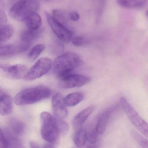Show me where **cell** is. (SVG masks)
Returning a JSON list of instances; mask_svg holds the SVG:
<instances>
[{"instance_id":"obj_26","label":"cell","mask_w":148,"mask_h":148,"mask_svg":"<svg viewBox=\"0 0 148 148\" xmlns=\"http://www.w3.org/2000/svg\"><path fill=\"white\" fill-rule=\"evenodd\" d=\"M133 135L136 141L143 148H148V140L143 138L136 132H133Z\"/></svg>"},{"instance_id":"obj_22","label":"cell","mask_w":148,"mask_h":148,"mask_svg":"<svg viewBox=\"0 0 148 148\" xmlns=\"http://www.w3.org/2000/svg\"><path fill=\"white\" fill-rule=\"evenodd\" d=\"M7 21V16L4 0H0V27L5 25Z\"/></svg>"},{"instance_id":"obj_34","label":"cell","mask_w":148,"mask_h":148,"mask_svg":"<svg viewBox=\"0 0 148 148\" xmlns=\"http://www.w3.org/2000/svg\"><path fill=\"white\" fill-rule=\"evenodd\" d=\"M88 148H93L90 147H88Z\"/></svg>"},{"instance_id":"obj_14","label":"cell","mask_w":148,"mask_h":148,"mask_svg":"<svg viewBox=\"0 0 148 148\" xmlns=\"http://www.w3.org/2000/svg\"><path fill=\"white\" fill-rule=\"evenodd\" d=\"M20 44L17 45H0V56L10 57L23 53Z\"/></svg>"},{"instance_id":"obj_21","label":"cell","mask_w":148,"mask_h":148,"mask_svg":"<svg viewBox=\"0 0 148 148\" xmlns=\"http://www.w3.org/2000/svg\"><path fill=\"white\" fill-rule=\"evenodd\" d=\"M45 49L43 44H38L35 46L29 53L28 57L31 60H35Z\"/></svg>"},{"instance_id":"obj_3","label":"cell","mask_w":148,"mask_h":148,"mask_svg":"<svg viewBox=\"0 0 148 148\" xmlns=\"http://www.w3.org/2000/svg\"><path fill=\"white\" fill-rule=\"evenodd\" d=\"M39 8L37 0H19L10 8L9 14L14 20L24 22L29 15L37 12Z\"/></svg>"},{"instance_id":"obj_8","label":"cell","mask_w":148,"mask_h":148,"mask_svg":"<svg viewBox=\"0 0 148 148\" xmlns=\"http://www.w3.org/2000/svg\"><path fill=\"white\" fill-rule=\"evenodd\" d=\"M90 80L89 77L73 73L59 79V85L64 89L78 88L88 83Z\"/></svg>"},{"instance_id":"obj_10","label":"cell","mask_w":148,"mask_h":148,"mask_svg":"<svg viewBox=\"0 0 148 148\" xmlns=\"http://www.w3.org/2000/svg\"><path fill=\"white\" fill-rule=\"evenodd\" d=\"M63 99V96L61 94L57 93L53 96L52 103L53 116L63 120L67 116L68 110Z\"/></svg>"},{"instance_id":"obj_13","label":"cell","mask_w":148,"mask_h":148,"mask_svg":"<svg viewBox=\"0 0 148 148\" xmlns=\"http://www.w3.org/2000/svg\"><path fill=\"white\" fill-rule=\"evenodd\" d=\"M13 109V99L10 96L5 93L0 97V115H9L12 113Z\"/></svg>"},{"instance_id":"obj_5","label":"cell","mask_w":148,"mask_h":148,"mask_svg":"<svg viewBox=\"0 0 148 148\" xmlns=\"http://www.w3.org/2000/svg\"><path fill=\"white\" fill-rule=\"evenodd\" d=\"M120 103L131 123L140 132L148 138L147 123L143 119L126 98H121Z\"/></svg>"},{"instance_id":"obj_28","label":"cell","mask_w":148,"mask_h":148,"mask_svg":"<svg viewBox=\"0 0 148 148\" xmlns=\"http://www.w3.org/2000/svg\"><path fill=\"white\" fill-rule=\"evenodd\" d=\"M73 44L76 47H82L86 43V41L83 37L82 36H75L72 39Z\"/></svg>"},{"instance_id":"obj_1","label":"cell","mask_w":148,"mask_h":148,"mask_svg":"<svg viewBox=\"0 0 148 148\" xmlns=\"http://www.w3.org/2000/svg\"><path fill=\"white\" fill-rule=\"evenodd\" d=\"M51 95L49 88L44 85H38L20 91L16 95L14 101L19 106L30 105L47 99Z\"/></svg>"},{"instance_id":"obj_7","label":"cell","mask_w":148,"mask_h":148,"mask_svg":"<svg viewBox=\"0 0 148 148\" xmlns=\"http://www.w3.org/2000/svg\"><path fill=\"white\" fill-rule=\"evenodd\" d=\"M48 23L56 35L63 42L68 43L73 39V33L65 25L55 19L51 15L46 13Z\"/></svg>"},{"instance_id":"obj_30","label":"cell","mask_w":148,"mask_h":148,"mask_svg":"<svg viewBox=\"0 0 148 148\" xmlns=\"http://www.w3.org/2000/svg\"><path fill=\"white\" fill-rule=\"evenodd\" d=\"M29 146L31 148H42L38 143L34 141L30 142Z\"/></svg>"},{"instance_id":"obj_27","label":"cell","mask_w":148,"mask_h":148,"mask_svg":"<svg viewBox=\"0 0 148 148\" xmlns=\"http://www.w3.org/2000/svg\"><path fill=\"white\" fill-rule=\"evenodd\" d=\"M9 143L8 140L0 129V148H8Z\"/></svg>"},{"instance_id":"obj_2","label":"cell","mask_w":148,"mask_h":148,"mask_svg":"<svg viewBox=\"0 0 148 148\" xmlns=\"http://www.w3.org/2000/svg\"><path fill=\"white\" fill-rule=\"evenodd\" d=\"M82 60L75 53L68 52L60 55L53 62V72L58 78L73 73L80 66Z\"/></svg>"},{"instance_id":"obj_18","label":"cell","mask_w":148,"mask_h":148,"mask_svg":"<svg viewBox=\"0 0 148 148\" xmlns=\"http://www.w3.org/2000/svg\"><path fill=\"white\" fill-rule=\"evenodd\" d=\"M148 0H116L121 7L128 9H138L143 7Z\"/></svg>"},{"instance_id":"obj_32","label":"cell","mask_w":148,"mask_h":148,"mask_svg":"<svg viewBox=\"0 0 148 148\" xmlns=\"http://www.w3.org/2000/svg\"><path fill=\"white\" fill-rule=\"evenodd\" d=\"M4 94H5V92H3L1 89H0V97H1Z\"/></svg>"},{"instance_id":"obj_9","label":"cell","mask_w":148,"mask_h":148,"mask_svg":"<svg viewBox=\"0 0 148 148\" xmlns=\"http://www.w3.org/2000/svg\"><path fill=\"white\" fill-rule=\"evenodd\" d=\"M0 69L7 76L14 79L25 78L29 71L26 66L21 64L13 66H5L0 64Z\"/></svg>"},{"instance_id":"obj_35","label":"cell","mask_w":148,"mask_h":148,"mask_svg":"<svg viewBox=\"0 0 148 148\" xmlns=\"http://www.w3.org/2000/svg\"><path fill=\"white\" fill-rule=\"evenodd\" d=\"M0 43H1V42H0Z\"/></svg>"},{"instance_id":"obj_25","label":"cell","mask_w":148,"mask_h":148,"mask_svg":"<svg viewBox=\"0 0 148 148\" xmlns=\"http://www.w3.org/2000/svg\"><path fill=\"white\" fill-rule=\"evenodd\" d=\"M11 127L16 133L21 134L24 129L23 124L20 121L17 120H12L11 121Z\"/></svg>"},{"instance_id":"obj_29","label":"cell","mask_w":148,"mask_h":148,"mask_svg":"<svg viewBox=\"0 0 148 148\" xmlns=\"http://www.w3.org/2000/svg\"><path fill=\"white\" fill-rule=\"evenodd\" d=\"M69 18L73 21H78L80 18V16L78 13L75 12H71L69 13Z\"/></svg>"},{"instance_id":"obj_4","label":"cell","mask_w":148,"mask_h":148,"mask_svg":"<svg viewBox=\"0 0 148 148\" xmlns=\"http://www.w3.org/2000/svg\"><path fill=\"white\" fill-rule=\"evenodd\" d=\"M41 135L43 140L50 144L57 143L59 140V132L56 126L53 117L47 112L40 114Z\"/></svg>"},{"instance_id":"obj_33","label":"cell","mask_w":148,"mask_h":148,"mask_svg":"<svg viewBox=\"0 0 148 148\" xmlns=\"http://www.w3.org/2000/svg\"><path fill=\"white\" fill-rule=\"evenodd\" d=\"M146 16H147V17L148 18V10H147V12H146Z\"/></svg>"},{"instance_id":"obj_23","label":"cell","mask_w":148,"mask_h":148,"mask_svg":"<svg viewBox=\"0 0 148 148\" xmlns=\"http://www.w3.org/2000/svg\"><path fill=\"white\" fill-rule=\"evenodd\" d=\"M98 133L95 128H93L87 132V140L90 144H94L97 142L98 139Z\"/></svg>"},{"instance_id":"obj_12","label":"cell","mask_w":148,"mask_h":148,"mask_svg":"<svg viewBox=\"0 0 148 148\" xmlns=\"http://www.w3.org/2000/svg\"><path fill=\"white\" fill-rule=\"evenodd\" d=\"M95 107L90 105L82 110L74 117L72 121L73 127L75 130L80 129L81 126L84 123L89 116L95 110Z\"/></svg>"},{"instance_id":"obj_19","label":"cell","mask_w":148,"mask_h":148,"mask_svg":"<svg viewBox=\"0 0 148 148\" xmlns=\"http://www.w3.org/2000/svg\"><path fill=\"white\" fill-rule=\"evenodd\" d=\"M87 140V132L86 130L79 129L75 134L73 138L74 143L77 147H83Z\"/></svg>"},{"instance_id":"obj_17","label":"cell","mask_w":148,"mask_h":148,"mask_svg":"<svg viewBox=\"0 0 148 148\" xmlns=\"http://www.w3.org/2000/svg\"><path fill=\"white\" fill-rule=\"evenodd\" d=\"M28 29H38L42 25V19L37 12L32 13L29 16L24 22Z\"/></svg>"},{"instance_id":"obj_16","label":"cell","mask_w":148,"mask_h":148,"mask_svg":"<svg viewBox=\"0 0 148 148\" xmlns=\"http://www.w3.org/2000/svg\"><path fill=\"white\" fill-rule=\"evenodd\" d=\"M84 97V95L82 92H73L63 97V102L66 107H74L81 102Z\"/></svg>"},{"instance_id":"obj_15","label":"cell","mask_w":148,"mask_h":148,"mask_svg":"<svg viewBox=\"0 0 148 148\" xmlns=\"http://www.w3.org/2000/svg\"><path fill=\"white\" fill-rule=\"evenodd\" d=\"M41 33V32L40 29H28L22 33L21 42L31 46L32 42L39 37Z\"/></svg>"},{"instance_id":"obj_20","label":"cell","mask_w":148,"mask_h":148,"mask_svg":"<svg viewBox=\"0 0 148 148\" xmlns=\"http://www.w3.org/2000/svg\"><path fill=\"white\" fill-rule=\"evenodd\" d=\"M53 117L60 135H61L62 136L66 135L69 130V124L66 121H63V119H59L54 116Z\"/></svg>"},{"instance_id":"obj_31","label":"cell","mask_w":148,"mask_h":148,"mask_svg":"<svg viewBox=\"0 0 148 148\" xmlns=\"http://www.w3.org/2000/svg\"><path fill=\"white\" fill-rule=\"evenodd\" d=\"M44 148H54L53 147V146L51 145V144H49V143H48V144H46L45 145V147H44Z\"/></svg>"},{"instance_id":"obj_11","label":"cell","mask_w":148,"mask_h":148,"mask_svg":"<svg viewBox=\"0 0 148 148\" xmlns=\"http://www.w3.org/2000/svg\"><path fill=\"white\" fill-rule=\"evenodd\" d=\"M116 106L110 107L104 111L99 116L95 128L98 135H102L105 132L114 111L116 110Z\"/></svg>"},{"instance_id":"obj_6","label":"cell","mask_w":148,"mask_h":148,"mask_svg":"<svg viewBox=\"0 0 148 148\" xmlns=\"http://www.w3.org/2000/svg\"><path fill=\"white\" fill-rule=\"evenodd\" d=\"M53 65L51 59L47 57L40 58L29 70L25 79L32 81L40 78L47 73L52 69Z\"/></svg>"},{"instance_id":"obj_24","label":"cell","mask_w":148,"mask_h":148,"mask_svg":"<svg viewBox=\"0 0 148 148\" xmlns=\"http://www.w3.org/2000/svg\"><path fill=\"white\" fill-rule=\"evenodd\" d=\"M52 16L56 20L63 25L66 23V17L63 15V13L58 10H54L52 11Z\"/></svg>"}]
</instances>
